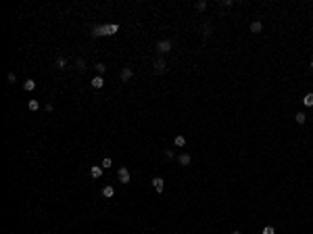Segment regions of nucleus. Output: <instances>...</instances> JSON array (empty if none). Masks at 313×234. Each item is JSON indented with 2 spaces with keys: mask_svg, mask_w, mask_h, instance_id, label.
<instances>
[{
  "mask_svg": "<svg viewBox=\"0 0 313 234\" xmlns=\"http://www.w3.org/2000/svg\"><path fill=\"white\" fill-rule=\"evenodd\" d=\"M117 32V25H98L94 27V36H109Z\"/></svg>",
  "mask_w": 313,
  "mask_h": 234,
  "instance_id": "obj_1",
  "label": "nucleus"
},
{
  "mask_svg": "<svg viewBox=\"0 0 313 234\" xmlns=\"http://www.w3.org/2000/svg\"><path fill=\"white\" fill-rule=\"evenodd\" d=\"M117 176H119V182H123V184H130V169H127V167H119Z\"/></svg>",
  "mask_w": 313,
  "mask_h": 234,
  "instance_id": "obj_2",
  "label": "nucleus"
},
{
  "mask_svg": "<svg viewBox=\"0 0 313 234\" xmlns=\"http://www.w3.org/2000/svg\"><path fill=\"white\" fill-rule=\"evenodd\" d=\"M171 46H173V44H171V40H161L159 44H157V50L165 55V52H169V50H171Z\"/></svg>",
  "mask_w": 313,
  "mask_h": 234,
  "instance_id": "obj_3",
  "label": "nucleus"
},
{
  "mask_svg": "<svg viewBox=\"0 0 313 234\" xmlns=\"http://www.w3.org/2000/svg\"><path fill=\"white\" fill-rule=\"evenodd\" d=\"M90 84H92V88H94V90H100L104 86V80H102V76H96V77H92Z\"/></svg>",
  "mask_w": 313,
  "mask_h": 234,
  "instance_id": "obj_4",
  "label": "nucleus"
},
{
  "mask_svg": "<svg viewBox=\"0 0 313 234\" xmlns=\"http://www.w3.org/2000/svg\"><path fill=\"white\" fill-rule=\"evenodd\" d=\"M165 69H167V65H165V61H154V73H165Z\"/></svg>",
  "mask_w": 313,
  "mask_h": 234,
  "instance_id": "obj_5",
  "label": "nucleus"
},
{
  "mask_svg": "<svg viewBox=\"0 0 313 234\" xmlns=\"http://www.w3.org/2000/svg\"><path fill=\"white\" fill-rule=\"evenodd\" d=\"M163 184H165L163 178H153V186H154V190H157V193H163Z\"/></svg>",
  "mask_w": 313,
  "mask_h": 234,
  "instance_id": "obj_6",
  "label": "nucleus"
},
{
  "mask_svg": "<svg viewBox=\"0 0 313 234\" xmlns=\"http://www.w3.org/2000/svg\"><path fill=\"white\" fill-rule=\"evenodd\" d=\"M132 76H134V71H132L130 67H123V69H121V80H123V82H127Z\"/></svg>",
  "mask_w": 313,
  "mask_h": 234,
  "instance_id": "obj_7",
  "label": "nucleus"
},
{
  "mask_svg": "<svg viewBox=\"0 0 313 234\" xmlns=\"http://www.w3.org/2000/svg\"><path fill=\"white\" fill-rule=\"evenodd\" d=\"M261 29H263V23H261V21H253V23H250V32H253V34H259Z\"/></svg>",
  "mask_w": 313,
  "mask_h": 234,
  "instance_id": "obj_8",
  "label": "nucleus"
},
{
  "mask_svg": "<svg viewBox=\"0 0 313 234\" xmlns=\"http://www.w3.org/2000/svg\"><path fill=\"white\" fill-rule=\"evenodd\" d=\"M178 161H180L182 165H190V155H188V153H182L180 157H178Z\"/></svg>",
  "mask_w": 313,
  "mask_h": 234,
  "instance_id": "obj_9",
  "label": "nucleus"
},
{
  "mask_svg": "<svg viewBox=\"0 0 313 234\" xmlns=\"http://www.w3.org/2000/svg\"><path fill=\"white\" fill-rule=\"evenodd\" d=\"M102 194L107 197V199H111L113 194H115V188H113V186H104V188H102Z\"/></svg>",
  "mask_w": 313,
  "mask_h": 234,
  "instance_id": "obj_10",
  "label": "nucleus"
},
{
  "mask_svg": "<svg viewBox=\"0 0 313 234\" xmlns=\"http://www.w3.org/2000/svg\"><path fill=\"white\" fill-rule=\"evenodd\" d=\"M303 105H305V107H313V92L305 94V98H303Z\"/></svg>",
  "mask_w": 313,
  "mask_h": 234,
  "instance_id": "obj_11",
  "label": "nucleus"
},
{
  "mask_svg": "<svg viewBox=\"0 0 313 234\" xmlns=\"http://www.w3.org/2000/svg\"><path fill=\"white\" fill-rule=\"evenodd\" d=\"M90 173H92V178H100V176H102V167L94 165V167L90 169Z\"/></svg>",
  "mask_w": 313,
  "mask_h": 234,
  "instance_id": "obj_12",
  "label": "nucleus"
},
{
  "mask_svg": "<svg viewBox=\"0 0 313 234\" xmlns=\"http://www.w3.org/2000/svg\"><path fill=\"white\" fill-rule=\"evenodd\" d=\"M56 67L65 69V67H67V59H65V56H56Z\"/></svg>",
  "mask_w": 313,
  "mask_h": 234,
  "instance_id": "obj_13",
  "label": "nucleus"
},
{
  "mask_svg": "<svg viewBox=\"0 0 313 234\" xmlns=\"http://www.w3.org/2000/svg\"><path fill=\"white\" fill-rule=\"evenodd\" d=\"M173 144H175V146H180V149H182V146L186 144V138H184V136H175V138H173Z\"/></svg>",
  "mask_w": 313,
  "mask_h": 234,
  "instance_id": "obj_14",
  "label": "nucleus"
},
{
  "mask_svg": "<svg viewBox=\"0 0 313 234\" xmlns=\"http://www.w3.org/2000/svg\"><path fill=\"white\" fill-rule=\"evenodd\" d=\"M34 88H36V82H34V80H27V82L23 84V90H27V92H31Z\"/></svg>",
  "mask_w": 313,
  "mask_h": 234,
  "instance_id": "obj_15",
  "label": "nucleus"
},
{
  "mask_svg": "<svg viewBox=\"0 0 313 234\" xmlns=\"http://www.w3.org/2000/svg\"><path fill=\"white\" fill-rule=\"evenodd\" d=\"M201 32H202V36H209V34H211V32H213V27H211L209 23H205V25H202V27H201Z\"/></svg>",
  "mask_w": 313,
  "mask_h": 234,
  "instance_id": "obj_16",
  "label": "nucleus"
},
{
  "mask_svg": "<svg viewBox=\"0 0 313 234\" xmlns=\"http://www.w3.org/2000/svg\"><path fill=\"white\" fill-rule=\"evenodd\" d=\"M96 71H98V76H102L104 71H107V65H104V63H96Z\"/></svg>",
  "mask_w": 313,
  "mask_h": 234,
  "instance_id": "obj_17",
  "label": "nucleus"
},
{
  "mask_svg": "<svg viewBox=\"0 0 313 234\" xmlns=\"http://www.w3.org/2000/svg\"><path fill=\"white\" fill-rule=\"evenodd\" d=\"M75 67L79 69V71H83V69H86V61H83V59H77V61H75Z\"/></svg>",
  "mask_w": 313,
  "mask_h": 234,
  "instance_id": "obj_18",
  "label": "nucleus"
},
{
  "mask_svg": "<svg viewBox=\"0 0 313 234\" xmlns=\"http://www.w3.org/2000/svg\"><path fill=\"white\" fill-rule=\"evenodd\" d=\"M305 121H307L305 113H296V124H305Z\"/></svg>",
  "mask_w": 313,
  "mask_h": 234,
  "instance_id": "obj_19",
  "label": "nucleus"
},
{
  "mask_svg": "<svg viewBox=\"0 0 313 234\" xmlns=\"http://www.w3.org/2000/svg\"><path fill=\"white\" fill-rule=\"evenodd\" d=\"M40 109V103L38 100H29V111H38Z\"/></svg>",
  "mask_w": 313,
  "mask_h": 234,
  "instance_id": "obj_20",
  "label": "nucleus"
},
{
  "mask_svg": "<svg viewBox=\"0 0 313 234\" xmlns=\"http://www.w3.org/2000/svg\"><path fill=\"white\" fill-rule=\"evenodd\" d=\"M205 8H207V2H205V0L196 2V11H205Z\"/></svg>",
  "mask_w": 313,
  "mask_h": 234,
  "instance_id": "obj_21",
  "label": "nucleus"
},
{
  "mask_svg": "<svg viewBox=\"0 0 313 234\" xmlns=\"http://www.w3.org/2000/svg\"><path fill=\"white\" fill-rule=\"evenodd\" d=\"M263 234H276V232H273V228H271V226H265L263 228Z\"/></svg>",
  "mask_w": 313,
  "mask_h": 234,
  "instance_id": "obj_22",
  "label": "nucleus"
},
{
  "mask_svg": "<svg viewBox=\"0 0 313 234\" xmlns=\"http://www.w3.org/2000/svg\"><path fill=\"white\" fill-rule=\"evenodd\" d=\"M113 165V161H111V159H109V157H107V159H104V161H102V167H111Z\"/></svg>",
  "mask_w": 313,
  "mask_h": 234,
  "instance_id": "obj_23",
  "label": "nucleus"
},
{
  "mask_svg": "<svg viewBox=\"0 0 313 234\" xmlns=\"http://www.w3.org/2000/svg\"><path fill=\"white\" fill-rule=\"evenodd\" d=\"M8 82H11V84H15V82H17V77H15V73H8Z\"/></svg>",
  "mask_w": 313,
  "mask_h": 234,
  "instance_id": "obj_24",
  "label": "nucleus"
},
{
  "mask_svg": "<svg viewBox=\"0 0 313 234\" xmlns=\"http://www.w3.org/2000/svg\"><path fill=\"white\" fill-rule=\"evenodd\" d=\"M221 4H223V7H232V4H234V0H221Z\"/></svg>",
  "mask_w": 313,
  "mask_h": 234,
  "instance_id": "obj_25",
  "label": "nucleus"
},
{
  "mask_svg": "<svg viewBox=\"0 0 313 234\" xmlns=\"http://www.w3.org/2000/svg\"><path fill=\"white\" fill-rule=\"evenodd\" d=\"M165 157L167 159H173V151H165Z\"/></svg>",
  "mask_w": 313,
  "mask_h": 234,
  "instance_id": "obj_26",
  "label": "nucleus"
},
{
  "mask_svg": "<svg viewBox=\"0 0 313 234\" xmlns=\"http://www.w3.org/2000/svg\"><path fill=\"white\" fill-rule=\"evenodd\" d=\"M232 234H242V232H240V230H234V232H232Z\"/></svg>",
  "mask_w": 313,
  "mask_h": 234,
  "instance_id": "obj_27",
  "label": "nucleus"
},
{
  "mask_svg": "<svg viewBox=\"0 0 313 234\" xmlns=\"http://www.w3.org/2000/svg\"><path fill=\"white\" fill-rule=\"evenodd\" d=\"M311 69H313V61H311Z\"/></svg>",
  "mask_w": 313,
  "mask_h": 234,
  "instance_id": "obj_28",
  "label": "nucleus"
}]
</instances>
